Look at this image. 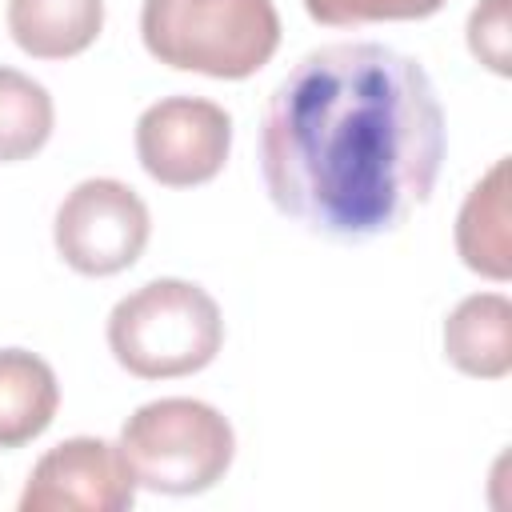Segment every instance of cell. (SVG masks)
<instances>
[{
	"instance_id": "obj_1",
	"label": "cell",
	"mask_w": 512,
	"mask_h": 512,
	"mask_svg": "<svg viewBox=\"0 0 512 512\" xmlns=\"http://www.w3.org/2000/svg\"><path fill=\"white\" fill-rule=\"evenodd\" d=\"M440 160L444 108L428 72L372 40L300 56L260 120L268 200L340 244L396 232L432 196Z\"/></svg>"
},
{
	"instance_id": "obj_2",
	"label": "cell",
	"mask_w": 512,
	"mask_h": 512,
	"mask_svg": "<svg viewBox=\"0 0 512 512\" xmlns=\"http://www.w3.org/2000/svg\"><path fill=\"white\" fill-rule=\"evenodd\" d=\"M144 48L180 72L244 80L280 48V12L272 0H144Z\"/></svg>"
},
{
	"instance_id": "obj_3",
	"label": "cell",
	"mask_w": 512,
	"mask_h": 512,
	"mask_svg": "<svg viewBox=\"0 0 512 512\" xmlns=\"http://www.w3.org/2000/svg\"><path fill=\"white\" fill-rule=\"evenodd\" d=\"M220 344V304L192 280H148L108 312V348L116 364L140 380L192 376L216 360Z\"/></svg>"
},
{
	"instance_id": "obj_4",
	"label": "cell",
	"mask_w": 512,
	"mask_h": 512,
	"mask_svg": "<svg viewBox=\"0 0 512 512\" xmlns=\"http://www.w3.org/2000/svg\"><path fill=\"white\" fill-rule=\"evenodd\" d=\"M120 456L136 484L164 496L208 492L236 456L232 424L204 400L164 396L140 404L120 428Z\"/></svg>"
},
{
	"instance_id": "obj_5",
	"label": "cell",
	"mask_w": 512,
	"mask_h": 512,
	"mask_svg": "<svg viewBox=\"0 0 512 512\" xmlns=\"http://www.w3.org/2000/svg\"><path fill=\"white\" fill-rule=\"evenodd\" d=\"M148 204L112 176L80 180L56 208L52 240L60 260L80 276H116L132 268L148 244Z\"/></svg>"
},
{
	"instance_id": "obj_6",
	"label": "cell",
	"mask_w": 512,
	"mask_h": 512,
	"mask_svg": "<svg viewBox=\"0 0 512 512\" xmlns=\"http://www.w3.org/2000/svg\"><path fill=\"white\" fill-rule=\"evenodd\" d=\"M232 152V116L204 96H164L136 120L140 168L164 188H196L220 176Z\"/></svg>"
},
{
	"instance_id": "obj_7",
	"label": "cell",
	"mask_w": 512,
	"mask_h": 512,
	"mask_svg": "<svg viewBox=\"0 0 512 512\" xmlns=\"http://www.w3.org/2000/svg\"><path fill=\"white\" fill-rule=\"evenodd\" d=\"M132 500L136 476L120 448L100 436H72L36 460L20 512H124Z\"/></svg>"
},
{
	"instance_id": "obj_8",
	"label": "cell",
	"mask_w": 512,
	"mask_h": 512,
	"mask_svg": "<svg viewBox=\"0 0 512 512\" xmlns=\"http://www.w3.org/2000/svg\"><path fill=\"white\" fill-rule=\"evenodd\" d=\"M444 356L476 380L512 372V300L504 292H472L444 320Z\"/></svg>"
},
{
	"instance_id": "obj_9",
	"label": "cell",
	"mask_w": 512,
	"mask_h": 512,
	"mask_svg": "<svg viewBox=\"0 0 512 512\" xmlns=\"http://www.w3.org/2000/svg\"><path fill=\"white\" fill-rule=\"evenodd\" d=\"M456 252L460 260L488 276H512V224H508V156H500L464 196L456 216Z\"/></svg>"
},
{
	"instance_id": "obj_10",
	"label": "cell",
	"mask_w": 512,
	"mask_h": 512,
	"mask_svg": "<svg viewBox=\"0 0 512 512\" xmlns=\"http://www.w3.org/2000/svg\"><path fill=\"white\" fill-rule=\"evenodd\" d=\"M104 28V0H8V32L36 60L80 56Z\"/></svg>"
},
{
	"instance_id": "obj_11",
	"label": "cell",
	"mask_w": 512,
	"mask_h": 512,
	"mask_svg": "<svg viewBox=\"0 0 512 512\" xmlns=\"http://www.w3.org/2000/svg\"><path fill=\"white\" fill-rule=\"evenodd\" d=\"M60 408V384L48 360L28 348H0V448L36 440Z\"/></svg>"
},
{
	"instance_id": "obj_12",
	"label": "cell",
	"mask_w": 512,
	"mask_h": 512,
	"mask_svg": "<svg viewBox=\"0 0 512 512\" xmlns=\"http://www.w3.org/2000/svg\"><path fill=\"white\" fill-rule=\"evenodd\" d=\"M56 124L52 96L40 80L0 64V164L36 156Z\"/></svg>"
},
{
	"instance_id": "obj_13",
	"label": "cell",
	"mask_w": 512,
	"mask_h": 512,
	"mask_svg": "<svg viewBox=\"0 0 512 512\" xmlns=\"http://www.w3.org/2000/svg\"><path fill=\"white\" fill-rule=\"evenodd\" d=\"M448 0H304L308 16L328 28H356L380 20H424L436 16Z\"/></svg>"
},
{
	"instance_id": "obj_14",
	"label": "cell",
	"mask_w": 512,
	"mask_h": 512,
	"mask_svg": "<svg viewBox=\"0 0 512 512\" xmlns=\"http://www.w3.org/2000/svg\"><path fill=\"white\" fill-rule=\"evenodd\" d=\"M508 4L512 0H480L468 16V48L496 76L512 72V36H508Z\"/></svg>"
}]
</instances>
